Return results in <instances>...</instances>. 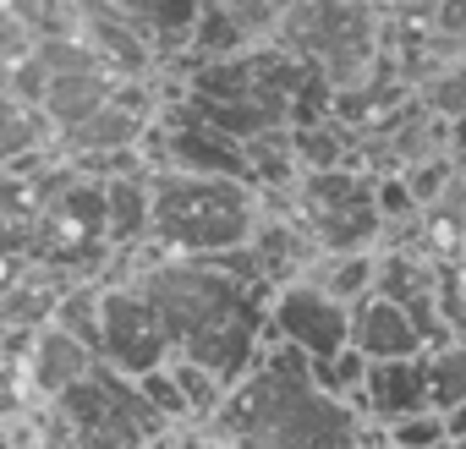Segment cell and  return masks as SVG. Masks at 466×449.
Instances as JSON below:
<instances>
[{
	"instance_id": "obj_1",
	"label": "cell",
	"mask_w": 466,
	"mask_h": 449,
	"mask_svg": "<svg viewBox=\"0 0 466 449\" xmlns=\"http://www.w3.org/2000/svg\"><path fill=\"white\" fill-rule=\"evenodd\" d=\"M137 285L159 307V324H165V340H170L176 362L208 367L225 389H237L248 378V367L264 351L258 345L264 313H258L253 264H242V253L165 258Z\"/></svg>"
},
{
	"instance_id": "obj_2",
	"label": "cell",
	"mask_w": 466,
	"mask_h": 449,
	"mask_svg": "<svg viewBox=\"0 0 466 449\" xmlns=\"http://www.w3.org/2000/svg\"><path fill=\"white\" fill-rule=\"evenodd\" d=\"M225 449H368L362 411L319 389L313 362L275 340L208 422Z\"/></svg>"
},
{
	"instance_id": "obj_3",
	"label": "cell",
	"mask_w": 466,
	"mask_h": 449,
	"mask_svg": "<svg viewBox=\"0 0 466 449\" xmlns=\"http://www.w3.org/2000/svg\"><path fill=\"white\" fill-rule=\"evenodd\" d=\"M258 224V197L242 175L165 170L148 181V236L176 258L242 253Z\"/></svg>"
},
{
	"instance_id": "obj_4",
	"label": "cell",
	"mask_w": 466,
	"mask_h": 449,
	"mask_svg": "<svg viewBox=\"0 0 466 449\" xmlns=\"http://www.w3.org/2000/svg\"><path fill=\"white\" fill-rule=\"evenodd\" d=\"M170 362V340L159 324V307L143 285H116L99 296V367L121 378H143Z\"/></svg>"
},
{
	"instance_id": "obj_5",
	"label": "cell",
	"mask_w": 466,
	"mask_h": 449,
	"mask_svg": "<svg viewBox=\"0 0 466 449\" xmlns=\"http://www.w3.org/2000/svg\"><path fill=\"white\" fill-rule=\"evenodd\" d=\"M39 264H94V253L110 242L105 231V186L72 181L45 197L34 231H28Z\"/></svg>"
},
{
	"instance_id": "obj_6",
	"label": "cell",
	"mask_w": 466,
	"mask_h": 449,
	"mask_svg": "<svg viewBox=\"0 0 466 449\" xmlns=\"http://www.w3.org/2000/svg\"><path fill=\"white\" fill-rule=\"evenodd\" d=\"M269 334L297 345L308 362H329L351 345V302L324 285H286L269 307Z\"/></svg>"
},
{
	"instance_id": "obj_7",
	"label": "cell",
	"mask_w": 466,
	"mask_h": 449,
	"mask_svg": "<svg viewBox=\"0 0 466 449\" xmlns=\"http://www.w3.org/2000/svg\"><path fill=\"white\" fill-rule=\"evenodd\" d=\"M351 345L368 362H400V356H422V329L395 296L368 291L362 302H351Z\"/></svg>"
},
{
	"instance_id": "obj_8",
	"label": "cell",
	"mask_w": 466,
	"mask_h": 449,
	"mask_svg": "<svg viewBox=\"0 0 466 449\" xmlns=\"http://www.w3.org/2000/svg\"><path fill=\"white\" fill-rule=\"evenodd\" d=\"M99 367V356L83 345V340H72L61 324H45L39 334H34V345H28V356H23V373H28V389L39 394V400H61L66 389H77L88 373Z\"/></svg>"
},
{
	"instance_id": "obj_9",
	"label": "cell",
	"mask_w": 466,
	"mask_h": 449,
	"mask_svg": "<svg viewBox=\"0 0 466 449\" xmlns=\"http://www.w3.org/2000/svg\"><path fill=\"white\" fill-rule=\"evenodd\" d=\"M77 6L99 28L143 34V39H181L203 17V0H77Z\"/></svg>"
},
{
	"instance_id": "obj_10",
	"label": "cell",
	"mask_w": 466,
	"mask_h": 449,
	"mask_svg": "<svg viewBox=\"0 0 466 449\" xmlns=\"http://www.w3.org/2000/svg\"><path fill=\"white\" fill-rule=\"evenodd\" d=\"M357 411H362V416H379V427H390V422H400V416L428 411V373H422V356L368 362V378H362Z\"/></svg>"
},
{
	"instance_id": "obj_11",
	"label": "cell",
	"mask_w": 466,
	"mask_h": 449,
	"mask_svg": "<svg viewBox=\"0 0 466 449\" xmlns=\"http://www.w3.org/2000/svg\"><path fill=\"white\" fill-rule=\"evenodd\" d=\"M105 231L116 247H137L148 236V181L143 175H110L105 181Z\"/></svg>"
},
{
	"instance_id": "obj_12",
	"label": "cell",
	"mask_w": 466,
	"mask_h": 449,
	"mask_svg": "<svg viewBox=\"0 0 466 449\" xmlns=\"http://www.w3.org/2000/svg\"><path fill=\"white\" fill-rule=\"evenodd\" d=\"M137 126H143L137 105H132L127 94H116L99 115H88L83 126H72V132H61V137H66V148H77V154H110V148H127V143L137 137Z\"/></svg>"
},
{
	"instance_id": "obj_13",
	"label": "cell",
	"mask_w": 466,
	"mask_h": 449,
	"mask_svg": "<svg viewBox=\"0 0 466 449\" xmlns=\"http://www.w3.org/2000/svg\"><path fill=\"white\" fill-rule=\"evenodd\" d=\"M422 373H428V411L466 405V345H433V351H422Z\"/></svg>"
},
{
	"instance_id": "obj_14",
	"label": "cell",
	"mask_w": 466,
	"mask_h": 449,
	"mask_svg": "<svg viewBox=\"0 0 466 449\" xmlns=\"http://www.w3.org/2000/svg\"><path fill=\"white\" fill-rule=\"evenodd\" d=\"M39 143V110H28L17 94L0 88V170H12Z\"/></svg>"
},
{
	"instance_id": "obj_15",
	"label": "cell",
	"mask_w": 466,
	"mask_h": 449,
	"mask_svg": "<svg viewBox=\"0 0 466 449\" xmlns=\"http://www.w3.org/2000/svg\"><path fill=\"white\" fill-rule=\"evenodd\" d=\"M313 378H319V389H329L335 400L357 405V394H362V378H368V356H362L357 345H346L340 356H329V362H313Z\"/></svg>"
},
{
	"instance_id": "obj_16",
	"label": "cell",
	"mask_w": 466,
	"mask_h": 449,
	"mask_svg": "<svg viewBox=\"0 0 466 449\" xmlns=\"http://www.w3.org/2000/svg\"><path fill=\"white\" fill-rule=\"evenodd\" d=\"M444 438H450L444 411H417V416H400V422L384 427V444L390 449H439Z\"/></svg>"
},
{
	"instance_id": "obj_17",
	"label": "cell",
	"mask_w": 466,
	"mask_h": 449,
	"mask_svg": "<svg viewBox=\"0 0 466 449\" xmlns=\"http://www.w3.org/2000/svg\"><path fill=\"white\" fill-rule=\"evenodd\" d=\"M132 384H137V394L148 400V411H154L159 422H192V416H187V400H181V389H176V378H170V362L154 367V373H143V378H132Z\"/></svg>"
},
{
	"instance_id": "obj_18",
	"label": "cell",
	"mask_w": 466,
	"mask_h": 449,
	"mask_svg": "<svg viewBox=\"0 0 466 449\" xmlns=\"http://www.w3.org/2000/svg\"><path fill=\"white\" fill-rule=\"evenodd\" d=\"M373 280H379V269H373V258H346L335 274H329V285L324 291H335L340 302H362L368 291H373Z\"/></svg>"
},
{
	"instance_id": "obj_19",
	"label": "cell",
	"mask_w": 466,
	"mask_h": 449,
	"mask_svg": "<svg viewBox=\"0 0 466 449\" xmlns=\"http://www.w3.org/2000/svg\"><path fill=\"white\" fill-rule=\"evenodd\" d=\"M428 105H433L444 121H461V115H466V61L450 66V72H439V83L428 88Z\"/></svg>"
},
{
	"instance_id": "obj_20",
	"label": "cell",
	"mask_w": 466,
	"mask_h": 449,
	"mask_svg": "<svg viewBox=\"0 0 466 449\" xmlns=\"http://www.w3.org/2000/svg\"><path fill=\"white\" fill-rule=\"evenodd\" d=\"M439 449H466V438H444V444H439Z\"/></svg>"
},
{
	"instance_id": "obj_21",
	"label": "cell",
	"mask_w": 466,
	"mask_h": 449,
	"mask_svg": "<svg viewBox=\"0 0 466 449\" xmlns=\"http://www.w3.org/2000/svg\"><path fill=\"white\" fill-rule=\"evenodd\" d=\"M455 137H461V143H466V115H461V121H455Z\"/></svg>"
}]
</instances>
